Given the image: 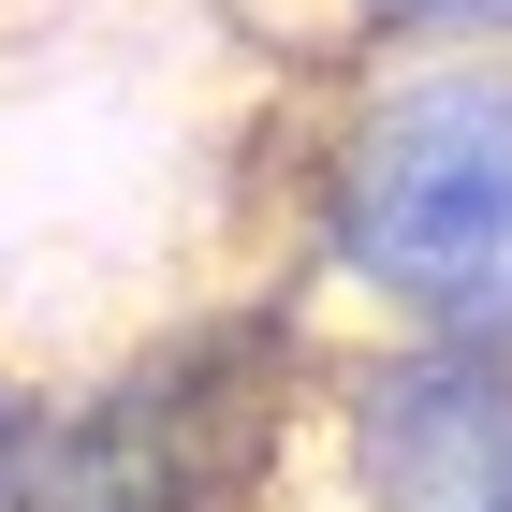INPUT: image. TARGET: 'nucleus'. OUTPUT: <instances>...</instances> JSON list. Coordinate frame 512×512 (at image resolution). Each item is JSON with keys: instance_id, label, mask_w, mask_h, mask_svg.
<instances>
[{"instance_id": "nucleus-5", "label": "nucleus", "mask_w": 512, "mask_h": 512, "mask_svg": "<svg viewBox=\"0 0 512 512\" xmlns=\"http://www.w3.org/2000/svg\"><path fill=\"white\" fill-rule=\"evenodd\" d=\"M15 454H30V395L0 381V512H15Z\"/></svg>"}, {"instance_id": "nucleus-3", "label": "nucleus", "mask_w": 512, "mask_h": 512, "mask_svg": "<svg viewBox=\"0 0 512 512\" xmlns=\"http://www.w3.org/2000/svg\"><path fill=\"white\" fill-rule=\"evenodd\" d=\"M293 439H322L337 512H512V352L366 337L308 366Z\"/></svg>"}, {"instance_id": "nucleus-1", "label": "nucleus", "mask_w": 512, "mask_h": 512, "mask_svg": "<svg viewBox=\"0 0 512 512\" xmlns=\"http://www.w3.org/2000/svg\"><path fill=\"white\" fill-rule=\"evenodd\" d=\"M293 264L425 352H512V44H410L337 88Z\"/></svg>"}, {"instance_id": "nucleus-4", "label": "nucleus", "mask_w": 512, "mask_h": 512, "mask_svg": "<svg viewBox=\"0 0 512 512\" xmlns=\"http://www.w3.org/2000/svg\"><path fill=\"white\" fill-rule=\"evenodd\" d=\"M366 30H381V59H410V44H512V0H352Z\"/></svg>"}, {"instance_id": "nucleus-2", "label": "nucleus", "mask_w": 512, "mask_h": 512, "mask_svg": "<svg viewBox=\"0 0 512 512\" xmlns=\"http://www.w3.org/2000/svg\"><path fill=\"white\" fill-rule=\"evenodd\" d=\"M293 395H308V352L278 322L132 352L88 395H30L15 512H249L293 454Z\"/></svg>"}]
</instances>
